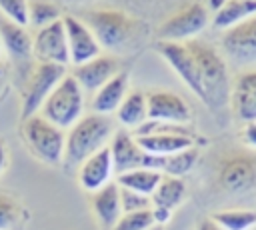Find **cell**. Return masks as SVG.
<instances>
[{
    "mask_svg": "<svg viewBox=\"0 0 256 230\" xmlns=\"http://www.w3.org/2000/svg\"><path fill=\"white\" fill-rule=\"evenodd\" d=\"M184 44L188 46L198 70V78L202 84V102L212 112L216 114L222 112L230 104V90H232V82L224 58L214 46L202 40H190Z\"/></svg>",
    "mask_w": 256,
    "mask_h": 230,
    "instance_id": "cell-1",
    "label": "cell"
},
{
    "mask_svg": "<svg viewBox=\"0 0 256 230\" xmlns=\"http://www.w3.org/2000/svg\"><path fill=\"white\" fill-rule=\"evenodd\" d=\"M110 136H114L112 120L104 114H86L82 116L66 134V146H64V160L62 164L70 168H80V164L108 146Z\"/></svg>",
    "mask_w": 256,
    "mask_h": 230,
    "instance_id": "cell-2",
    "label": "cell"
},
{
    "mask_svg": "<svg viewBox=\"0 0 256 230\" xmlns=\"http://www.w3.org/2000/svg\"><path fill=\"white\" fill-rule=\"evenodd\" d=\"M80 18L92 30L98 44L110 52L124 50L132 42L134 32H136V22L126 12L116 10V8L88 10Z\"/></svg>",
    "mask_w": 256,
    "mask_h": 230,
    "instance_id": "cell-3",
    "label": "cell"
},
{
    "mask_svg": "<svg viewBox=\"0 0 256 230\" xmlns=\"http://www.w3.org/2000/svg\"><path fill=\"white\" fill-rule=\"evenodd\" d=\"M38 114L62 130H70L84 116V90L72 74L58 82Z\"/></svg>",
    "mask_w": 256,
    "mask_h": 230,
    "instance_id": "cell-4",
    "label": "cell"
},
{
    "mask_svg": "<svg viewBox=\"0 0 256 230\" xmlns=\"http://www.w3.org/2000/svg\"><path fill=\"white\" fill-rule=\"evenodd\" d=\"M22 138L28 146V150L44 164L56 166L64 160V146H66V134L62 128L48 122L44 116L34 114L26 120H22Z\"/></svg>",
    "mask_w": 256,
    "mask_h": 230,
    "instance_id": "cell-5",
    "label": "cell"
},
{
    "mask_svg": "<svg viewBox=\"0 0 256 230\" xmlns=\"http://www.w3.org/2000/svg\"><path fill=\"white\" fill-rule=\"evenodd\" d=\"M66 74H68L66 66H60V64L36 62L32 66L22 92V120L40 112L46 98L52 94V90L58 86V82Z\"/></svg>",
    "mask_w": 256,
    "mask_h": 230,
    "instance_id": "cell-6",
    "label": "cell"
},
{
    "mask_svg": "<svg viewBox=\"0 0 256 230\" xmlns=\"http://www.w3.org/2000/svg\"><path fill=\"white\" fill-rule=\"evenodd\" d=\"M110 152H112V162H114V174H124L136 168H152V170H160L162 172V164H164V156H154L144 152L134 134L130 130H116L110 142Z\"/></svg>",
    "mask_w": 256,
    "mask_h": 230,
    "instance_id": "cell-7",
    "label": "cell"
},
{
    "mask_svg": "<svg viewBox=\"0 0 256 230\" xmlns=\"http://www.w3.org/2000/svg\"><path fill=\"white\" fill-rule=\"evenodd\" d=\"M206 24H208V10L202 4L194 2L180 8L160 24L158 40L184 44V42L196 40V36L206 28Z\"/></svg>",
    "mask_w": 256,
    "mask_h": 230,
    "instance_id": "cell-8",
    "label": "cell"
},
{
    "mask_svg": "<svg viewBox=\"0 0 256 230\" xmlns=\"http://www.w3.org/2000/svg\"><path fill=\"white\" fill-rule=\"evenodd\" d=\"M220 46L224 56L232 64L240 68L254 66L256 64V16L226 30L220 38Z\"/></svg>",
    "mask_w": 256,
    "mask_h": 230,
    "instance_id": "cell-9",
    "label": "cell"
},
{
    "mask_svg": "<svg viewBox=\"0 0 256 230\" xmlns=\"http://www.w3.org/2000/svg\"><path fill=\"white\" fill-rule=\"evenodd\" d=\"M32 56L38 62L60 64V66L70 64L66 28H64L62 20H56V22H52V24L34 32V36H32Z\"/></svg>",
    "mask_w": 256,
    "mask_h": 230,
    "instance_id": "cell-10",
    "label": "cell"
},
{
    "mask_svg": "<svg viewBox=\"0 0 256 230\" xmlns=\"http://www.w3.org/2000/svg\"><path fill=\"white\" fill-rule=\"evenodd\" d=\"M218 182L230 194L248 192L256 184V162L248 154H230L218 166Z\"/></svg>",
    "mask_w": 256,
    "mask_h": 230,
    "instance_id": "cell-11",
    "label": "cell"
},
{
    "mask_svg": "<svg viewBox=\"0 0 256 230\" xmlns=\"http://www.w3.org/2000/svg\"><path fill=\"white\" fill-rule=\"evenodd\" d=\"M64 28H66V40H68V54L70 64L80 66L96 56L102 54V46L98 44L92 30L82 22V18H76L72 14L62 16Z\"/></svg>",
    "mask_w": 256,
    "mask_h": 230,
    "instance_id": "cell-12",
    "label": "cell"
},
{
    "mask_svg": "<svg viewBox=\"0 0 256 230\" xmlns=\"http://www.w3.org/2000/svg\"><path fill=\"white\" fill-rule=\"evenodd\" d=\"M146 106H148V120L186 124L192 118V112H190L186 100L170 90L146 92Z\"/></svg>",
    "mask_w": 256,
    "mask_h": 230,
    "instance_id": "cell-13",
    "label": "cell"
},
{
    "mask_svg": "<svg viewBox=\"0 0 256 230\" xmlns=\"http://www.w3.org/2000/svg\"><path fill=\"white\" fill-rule=\"evenodd\" d=\"M156 50L168 62V66L182 78V82L202 100V84H200L198 70H196L194 58H192L188 46L182 44V42H162V40H158Z\"/></svg>",
    "mask_w": 256,
    "mask_h": 230,
    "instance_id": "cell-14",
    "label": "cell"
},
{
    "mask_svg": "<svg viewBox=\"0 0 256 230\" xmlns=\"http://www.w3.org/2000/svg\"><path fill=\"white\" fill-rule=\"evenodd\" d=\"M118 72H120L118 58L112 54H100L80 66H72L70 74L76 78V82L84 92H96Z\"/></svg>",
    "mask_w": 256,
    "mask_h": 230,
    "instance_id": "cell-15",
    "label": "cell"
},
{
    "mask_svg": "<svg viewBox=\"0 0 256 230\" xmlns=\"http://www.w3.org/2000/svg\"><path fill=\"white\" fill-rule=\"evenodd\" d=\"M112 174H114V162H112V152L108 144L80 164L78 182L86 192H96L106 184H110Z\"/></svg>",
    "mask_w": 256,
    "mask_h": 230,
    "instance_id": "cell-16",
    "label": "cell"
},
{
    "mask_svg": "<svg viewBox=\"0 0 256 230\" xmlns=\"http://www.w3.org/2000/svg\"><path fill=\"white\" fill-rule=\"evenodd\" d=\"M230 104L238 120L256 122V68L240 72L230 90Z\"/></svg>",
    "mask_w": 256,
    "mask_h": 230,
    "instance_id": "cell-17",
    "label": "cell"
},
{
    "mask_svg": "<svg viewBox=\"0 0 256 230\" xmlns=\"http://www.w3.org/2000/svg\"><path fill=\"white\" fill-rule=\"evenodd\" d=\"M92 210L98 218V222L106 230H114L116 222L122 216V204H120V186L116 182L106 184L104 188L92 192Z\"/></svg>",
    "mask_w": 256,
    "mask_h": 230,
    "instance_id": "cell-18",
    "label": "cell"
},
{
    "mask_svg": "<svg viewBox=\"0 0 256 230\" xmlns=\"http://www.w3.org/2000/svg\"><path fill=\"white\" fill-rule=\"evenodd\" d=\"M128 94V74L118 72L114 78H110L102 88H98L92 96V112L96 114H112L120 108L122 100Z\"/></svg>",
    "mask_w": 256,
    "mask_h": 230,
    "instance_id": "cell-19",
    "label": "cell"
},
{
    "mask_svg": "<svg viewBox=\"0 0 256 230\" xmlns=\"http://www.w3.org/2000/svg\"><path fill=\"white\" fill-rule=\"evenodd\" d=\"M138 146L154 156H170L194 146V138L180 134H150V136H134Z\"/></svg>",
    "mask_w": 256,
    "mask_h": 230,
    "instance_id": "cell-20",
    "label": "cell"
},
{
    "mask_svg": "<svg viewBox=\"0 0 256 230\" xmlns=\"http://www.w3.org/2000/svg\"><path fill=\"white\" fill-rule=\"evenodd\" d=\"M0 42L14 58L32 56V34L28 32V26L14 24L4 16L0 18Z\"/></svg>",
    "mask_w": 256,
    "mask_h": 230,
    "instance_id": "cell-21",
    "label": "cell"
},
{
    "mask_svg": "<svg viewBox=\"0 0 256 230\" xmlns=\"http://www.w3.org/2000/svg\"><path fill=\"white\" fill-rule=\"evenodd\" d=\"M252 16H256V0H226V4L212 16V28L226 32Z\"/></svg>",
    "mask_w": 256,
    "mask_h": 230,
    "instance_id": "cell-22",
    "label": "cell"
},
{
    "mask_svg": "<svg viewBox=\"0 0 256 230\" xmlns=\"http://www.w3.org/2000/svg\"><path fill=\"white\" fill-rule=\"evenodd\" d=\"M116 118L126 128H138L148 120V106H146V94L140 90H132L122 100L120 108L116 110Z\"/></svg>",
    "mask_w": 256,
    "mask_h": 230,
    "instance_id": "cell-23",
    "label": "cell"
},
{
    "mask_svg": "<svg viewBox=\"0 0 256 230\" xmlns=\"http://www.w3.org/2000/svg\"><path fill=\"white\" fill-rule=\"evenodd\" d=\"M162 176H164V174H162L160 170H152V168H136V170L118 174V176H116V184H118L120 188L134 190V192H138V194L152 196L154 190L158 188Z\"/></svg>",
    "mask_w": 256,
    "mask_h": 230,
    "instance_id": "cell-24",
    "label": "cell"
},
{
    "mask_svg": "<svg viewBox=\"0 0 256 230\" xmlns=\"http://www.w3.org/2000/svg\"><path fill=\"white\" fill-rule=\"evenodd\" d=\"M184 194H186L184 180L178 178V176L164 174L162 180H160V184H158V188L150 196V200H152V206L154 208H164V210H170L172 212L184 200Z\"/></svg>",
    "mask_w": 256,
    "mask_h": 230,
    "instance_id": "cell-25",
    "label": "cell"
},
{
    "mask_svg": "<svg viewBox=\"0 0 256 230\" xmlns=\"http://www.w3.org/2000/svg\"><path fill=\"white\" fill-rule=\"evenodd\" d=\"M212 220L224 230H252L256 226V210L230 208L212 214Z\"/></svg>",
    "mask_w": 256,
    "mask_h": 230,
    "instance_id": "cell-26",
    "label": "cell"
},
{
    "mask_svg": "<svg viewBox=\"0 0 256 230\" xmlns=\"http://www.w3.org/2000/svg\"><path fill=\"white\" fill-rule=\"evenodd\" d=\"M56 20H62V12L54 0H28V26L40 30Z\"/></svg>",
    "mask_w": 256,
    "mask_h": 230,
    "instance_id": "cell-27",
    "label": "cell"
},
{
    "mask_svg": "<svg viewBox=\"0 0 256 230\" xmlns=\"http://www.w3.org/2000/svg\"><path fill=\"white\" fill-rule=\"evenodd\" d=\"M198 160V150L192 146V148H186L182 152H176V154H170V156H164V164H162V174H168V176H184L186 172L192 170V166L196 164Z\"/></svg>",
    "mask_w": 256,
    "mask_h": 230,
    "instance_id": "cell-28",
    "label": "cell"
},
{
    "mask_svg": "<svg viewBox=\"0 0 256 230\" xmlns=\"http://www.w3.org/2000/svg\"><path fill=\"white\" fill-rule=\"evenodd\" d=\"M22 220V206L6 192H0V230H14Z\"/></svg>",
    "mask_w": 256,
    "mask_h": 230,
    "instance_id": "cell-29",
    "label": "cell"
},
{
    "mask_svg": "<svg viewBox=\"0 0 256 230\" xmlns=\"http://www.w3.org/2000/svg\"><path fill=\"white\" fill-rule=\"evenodd\" d=\"M152 224H154V214H152V208H148V210L122 214L114 230H148Z\"/></svg>",
    "mask_w": 256,
    "mask_h": 230,
    "instance_id": "cell-30",
    "label": "cell"
},
{
    "mask_svg": "<svg viewBox=\"0 0 256 230\" xmlns=\"http://www.w3.org/2000/svg\"><path fill=\"white\" fill-rule=\"evenodd\" d=\"M0 12L6 20L28 26V0H0Z\"/></svg>",
    "mask_w": 256,
    "mask_h": 230,
    "instance_id": "cell-31",
    "label": "cell"
},
{
    "mask_svg": "<svg viewBox=\"0 0 256 230\" xmlns=\"http://www.w3.org/2000/svg\"><path fill=\"white\" fill-rule=\"evenodd\" d=\"M120 204H122V214L152 208V200H150V196L138 194V192L128 190V188H120Z\"/></svg>",
    "mask_w": 256,
    "mask_h": 230,
    "instance_id": "cell-32",
    "label": "cell"
},
{
    "mask_svg": "<svg viewBox=\"0 0 256 230\" xmlns=\"http://www.w3.org/2000/svg\"><path fill=\"white\" fill-rule=\"evenodd\" d=\"M244 140L250 146H256V122H248L244 126Z\"/></svg>",
    "mask_w": 256,
    "mask_h": 230,
    "instance_id": "cell-33",
    "label": "cell"
},
{
    "mask_svg": "<svg viewBox=\"0 0 256 230\" xmlns=\"http://www.w3.org/2000/svg\"><path fill=\"white\" fill-rule=\"evenodd\" d=\"M152 214H154V222H160V224H164V222H168V218H170V210H164V208H154L152 206Z\"/></svg>",
    "mask_w": 256,
    "mask_h": 230,
    "instance_id": "cell-34",
    "label": "cell"
},
{
    "mask_svg": "<svg viewBox=\"0 0 256 230\" xmlns=\"http://www.w3.org/2000/svg\"><path fill=\"white\" fill-rule=\"evenodd\" d=\"M198 230H224V228H220L212 218H204V220L198 224Z\"/></svg>",
    "mask_w": 256,
    "mask_h": 230,
    "instance_id": "cell-35",
    "label": "cell"
},
{
    "mask_svg": "<svg viewBox=\"0 0 256 230\" xmlns=\"http://www.w3.org/2000/svg\"><path fill=\"white\" fill-rule=\"evenodd\" d=\"M6 160H8V152H6V146H4V142L0 140V172L6 168Z\"/></svg>",
    "mask_w": 256,
    "mask_h": 230,
    "instance_id": "cell-36",
    "label": "cell"
},
{
    "mask_svg": "<svg viewBox=\"0 0 256 230\" xmlns=\"http://www.w3.org/2000/svg\"><path fill=\"white\" fill-rule=\"evenodd\" d=\"M224 4H226V0H208V8H210L214 14H216Z\"/></svg>",
    "mask_w": 256,
    "mask_h": 230,
    "instance_id": "cell-37",
    "label": "cell"
},
{
    "mask_svg": "<svg viewBox=\"0 0 256 230\" xmlns=\"http://www.w3.org/2000/svg\"><path fill=\"white\" fill-rule=\"evenodd\" d=\"M4 76H6V72H4V66L0 64V88H2V84H4Z\"/></svg>",
    "mask_w": 256,
    "mask_h": 230,
    "instance_id": "cell-38",
    "label": "cell"
},
{
    "mask_svg": "<svg viewBox=\"0 0 256 230\" xmlns=\"http://www.w3.org/2000/svg\"><path fill=\"white\" fill-rule=\"evenodd\" d=\"M252 230H256V226H254V228H252Z\"/></svg>",
    "mask_w": 256,
    "mask_h": 230,
    "instance_id": "cell-39",
    "label": "cell"
}]
</instances>
